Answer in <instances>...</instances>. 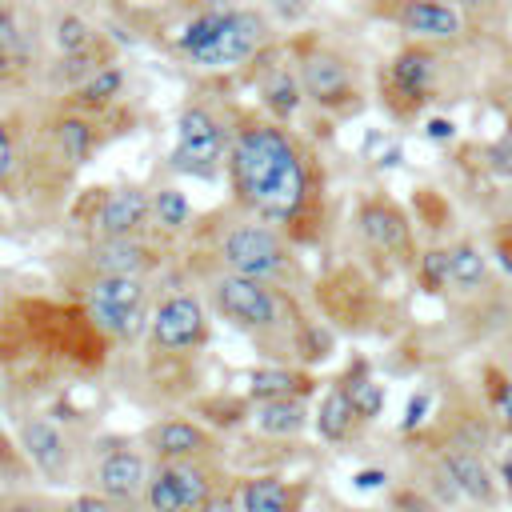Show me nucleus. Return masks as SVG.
<instances>
[{
  "instance_id": "obj_1",
  "label": "nucleus",
  "mask_w": 512,
  "mask_h": 512,
  "mask_svg": "<svg viewBox=\"0 0 512 512\" xmlns=\"http://www.w3.org/2000/svg\"><path fill=\"white\" fill-rule=\"evenodd\" d=\"M228 168H232V188L260 220L288 224L308 196L304 164L280 128L268 124L240 128V136L232 140Z\"/></svg>"
},
{
  "instance_id": "obj_2",
  "label": "nucleus",
  "mask_w": 512,
  "mask_h": 512,
  "mask_svg": "<svg viewBox=\"0 0 512 512\" xmlns=\"http://www.w3.org/2000/svg\"><path fill=\"white\" fill-rule=\"evenodd\" d=\"M264 40H268L264 16L240 8V12H208V16H196L184 28L180 48L200 68H224V64H236V60L252 56Z\"/></svg>"
},
{
  "instance_id": "obj_3",
  "label": "nucleus",
  "mask_w": 512,
  "mask_h": 512,
  "mask_svg": "<svg viewBox=\"0 0 512 512\" xmlns=\"http://www.w3.org/2000/svg\"><path fill=\"white\" fill-rule=\"evenodd\" d=\"M220 488H224V480H220V468L212 464V456L152 464L140 508L144 512H200Z\"/></svg>"
},
{
  "instance_id": "obj_4",
  "label": "nucleus",
  "mask_w": 512,
  "mask_h": 512,
  "mask_svg": "<svg viewBox=\"0 0 512 512\" xmlns=\"http://www.w3.org/2000/svg\"><path fill=\"white\" fill-rule=\"evenodd\" d=\"M84 300H88V316L100 332L116 336V340H132L148 328L152 312H148V284L136 276H92L84 284Z\"/></svg>"
},
{
  "instance_id": "obj_5",
  "label": "nucleus",
  "mask_w": 512,
  "mask_h": 512,
  "mask_svg": "<svg viewBox=\"0 0 512 512\" xmlns=\"http://www.w3.org/2000/svg\"><path fill=\"white\" fill-rule=\"evenodd\" d=\"M148 476H152V464H148L144 448H136L132 440H104V444L92 448L84 484L132 512V508L144 504Z\"/></svg>"
},
{
  "instance_id": "obj_6",
  "label": "nucleus",
  "mask_w": 512,
  "mask_h": 512,
  "mask_svg": "<svg viewBox=\"0 0 512 512\" xmlns=\"http://www.w3.org/2000/svg\"><path fill=\"white\" fill-rule=\"evenodd\" d=\"M212 304L244 332H276L284 324V300L276 296V288L236 272H220L212 280Z\"/></svg>"
},
{
  "instance_id": "obj_7",
  "label": "nucleus",
  "mask_w": 512,
  "mask_h": 512,
  "mask_svg": "<svg viewBox=\"0 0 512 512\" xmlns=\"http://www.w3.org/2000/svg\"><path fill=\"white\" fill-rule=\"evenodd\" d=\"M220 260L228 264V272L248 276V280H264V284L284 280L292 268L284 240L268 224H236L220 244Z\"/></svg>"
},
{
  "instance_id": "obj_8",
  "label": "nucleus",
  "mask_w": 512,
  "mask_h": 512,
  "mask_svg": "<svg viewBox=\"0 0 512 512\" xmlns=\"http://www.w3.org/2000/svg\"><path fill=\"white\" fill-rule=\"evenodd\" d=\"M16 440L24 460L48 480V484H68L72 480V464H76V448L68 440V432L48 420V416H20L16 420Z\"/></svg>"
},
{
  "instance_id": "obj_9",
  "label": "nucleus",
  "mask_w": 512,
  "mask_h": 512,
  "mask_svg": "<svg viewBox=\"0 0 512 512\" xmlns=\"http://www.w3.org/2000/svg\"><path fill=\"white\" fill-rule=\"evenodd\" d=\"M148 336L156 352H188L196 344H204L208 336V312L200 304V296L192 292H176L168 300H160V308L148 320Z\"/></svg>"
},
{
  "instance_id": "obj_10",
  "label": "nucleus",
  "mask_w": 512,
  "mask_h": 512,
  "mask_svg": "<svg viewBox=\"0 0 512 512\" xmlns=\"http://www.w3.org/2000/svg\"><path fill=\"white\" fill-rule=\"evenodd\" d=\"M220 152H224V132H220V124H216L204 108H188V112L180 116V128H176L172 168L208 176V172L216 168Z\"/></svg>"
},
{
  "instance_id": "obj_11",
  "label": "nucleus",
  "mask_w": 512,
  "mask_h": 512,
  "mask_svg": "<svg viewBox=\"0 0 512 512\" xmlns=\"http://www.w3.org/2000/svg\"><path fill=\"white\" fill-rule=\"evenodd\" d=\"M144 452L156 464H172V460H204L216 452V436L184 416H168L144 428Z\"/></svg>"
},
{
  "instance_id": "obj_12",
  "label": "nucleus",
  "mask_w": 512,
  "mask_h": 512,
  "mask_svg": "<svg viewBox=\"0 0 512 512\" xmlns=\"http://www.w3.org/2000/svg\"><path fill=\"white\" fill-rule=\"evenodd\" d=\"M360 224V236L368 240V248H376L380 256H392V260H408L412 252V232H408V220L396 204L388 200H368L356 216Z\"/></svg>"
},
{
  "instance_id": "obj_13",
  "label": "nucleus",
  "mask_w": 512,
  "mask_h": 512,
  "mask_svg": "<svg viewBox=\"0 0 512 512\" xmlns=\"http://www.w3.org/2000/svg\"><path fill=\"white\" fill-rule=\"evenodd\" d=\"M308 492H312L308 480H284L272 472L236 480V496L244 512H304Z\"/></svg>"
},
{
  "instance_id": "obj_14",
  "label": "nucleus",
  "mask_w": 512,
  "mask_h": 512,
  "mask_svg": "<svg viewBox=\"0 0 512 512\" xmlns=\"http://www.w3.org/2000/svg\"><path fill=\"white\" fill-rule=\"evenodd\" d=\"M148 208L152 200L140 192V188H116L100 200L96 216H92V228L100 240H120V236H136L140 224L148 220Z\"/></svg>"
},
{
  "instance_id": "obj_15",
  "label": "nucleus",
  "mask_w": 512,
  "mask_h": 512,
  "mask_svg": "<svg viewBox=\"0 0 512 512\" xmlns=\"http://www.w3.org/2000/svg\"><path fill=\"white\" fill-rule=\"evenodd\" d=\"M88 264H92L96 276H136V280H144L156 260L136 236H120V240H96L92 252H88Z\"/></svg>"
},
{
  "instance_id": "obj_16",
  "label": "nucleus",
  "mask_w": 512,
  "mask_h": 512,
  "mask_svg": "<svg viewBox=\"0 0 512 512\" xmlns=\"http://www.w3.org/2000/svg\"><path fill=\"white\" fill-rule=\"evenodd\" d=\"M300 88L316 100V104H340L352 96V76H348V64L332 52H316L304 60L300 68Z\"/></svg>"
},
{
  "instance_id": "obj_17",
  "label": "nucleus",
  "mask_w": 512,
  "mask_h": 512,
  "mask_svg": "<svg viewBox=\"0 0 512 512\" xmlns=\"http://www.w3.org/2000/svg\"><path fill=\"white\" fill-rule=\"evenodd\" d=\"M316 432H320V440H328V444H348L368 420L360 416V408L352 404V396L344 392V384H332L328 392H324V400H320V408H316Z\"/></svg>"
},
{
  "instance_id": "obj_18",
  "label": "nucleus",
  "mask_w": 512,
  "mask_h": 512,
  "mask_svg": "<svg viewBox=\"0 0 512 512\" xmlns=\"http://www.w3.org/2000/svg\"><path fill=\"white\" fill-rule=\"evenodd\" d=\"M252 428L276 440H292L308 428V404L300 396H284V400H256L252 408Z\"/></svg>"
},
{
  "instance_id": "obj_19",
  "label": "nucleus",
  "mask_w": 512,
  "mask_h": 512,
  "mask_svg": "<svg viewBox=\"0 0 512 512\" xmlns=\"http://www.w3.org/2000/svg\"><path fill=\"white\" fill-rule=\"evenodd\" d=\"M400 24L416 36H428V40H452L460 32L456 8H448L440 0H404L400 4Z\"/></svg>"
},
{
  "instance_id": "obj_20",
  "label": "nucleus",
  "mask_w": 512,
  "mask_h": 512,
  "mask_svg": "<svg viewBox=\"0 0 512 512\" xmlns=\"http://www.w3.org/2000/svg\"><path fill=\"white\" fill-rule=\"evenodd\" d=\"M432 76H436V56H432L428 48H404V52L392 60V84H396V92H404L408 100H424Z\"/></svg>"
},
{
  "instance_id": "obj_21",
  "label": "nucleus",
  "mask_w": 512,
  "mask_h": 512,
  "mask_svg": "<svg viewBox=\"0 0 512 512\" xmlns=\"http://www.w3.org/2000/svg\"><path fill=\"white\" fill-rule=\"evenodd\" d=\"M480 392H484V408L496 420L500 436L512 440V376L504 364H484L480 368Z\"/></svg>"
},
{
  "instance_id": "obj_22",
  "label": "nucleus",
  "mask_w": 512,
  "mask_h": 512,
  "mask_svg": "<svg viewBox=\"0 0 512 512\" xmlns=\"http://www.w3.org/2000/svg\"><path fill=\"white\" fill-rule=\"evenodd\" d=\"M312 380L292 368H260L252 372V400H284V396H308Z\"/></svg>"
},
{
  "instance_id": "obj_23",
  "label": "nucleus",
  "mask_w": 512,
  "mask_h": 512,
  "mask_svg": "<svg viewBox=\"0 0 512 512\" xmlns=\"http://www.w3.org/2000/svg\"><path fill=\"white\" fill-rule=\"evenodd\" d=\"M488 280V264L484 256L476 252V244H456L448 248V284L452 288H480Z\"/></svg>"
},
{
  "instance_id": "obj_24",
  "label": "nucleus",
  "mask_w": 512,
  "mask_h": 512,
  "mask_svg": "<svg viewBox=\"0 0 512 512\" xmlns=\"http://www.w3.org/2000/svg\"><path fill=\"white\" fill-rule=\"evenodd\" d=\"M340 384H344V392L352 396V404L360 408L364 420H376V416H380V408H384V388H380L376 380H368V376H348V380H340Z\"/></svg>"
},
{
  "instance_id": "obj_25",
  "label": "nucleus",
  "mask_w": 512,
  "mask_h": 512,
  "mask_svg": "<svg viewBox=\"0 0 512 512\" xmlns=\"http://www.w3.org/2000/svg\"><path fill=\"white\" fill-rule=\"evenodd\" d=\"M152 212H156V220H160L164 228H184L188 216H192L184 192H176V188H160V192L152 196Z\"/></svg>"
},
{
  "instance_id": "obj_26",
  "label": "nucleus",
  "mask_w": 512,
  "mask_h": 512,
  "mask_svg": "<svg viewBox=\"0 0 512 512\" xmlns=\"http://www.w3.org/2000/svg\"><path fill=\"white\" fill-rule=\"evenodd\" d=\"M88 44H92V28L80 16H60L56 20V48L64 56H80Z\"/></svg>"
},
{
  "instance_id": "obj_27",
  "label": "nucleus",
  "mask_w": 512,
  "mask_h": 512,
  "mask_svg": "<svg viewBox=\"0 0 512 512\" xmlns=\"http://www.w3.org/2000/svg\"><path fill=\"white\" fill-rule=\"evenodd\" d=\"M120 84H124V76H120L116 68H100V72H92L88 84L80 88V104H88V108L108 104V100L120 92Z\"/></svg>"
},
{
  "instance_id": "obj_28",
  "label": "nucleus",
  "mask_w": 512,
  "mask_h": 512,
  "mask_svg": "<svg viewBox=\"0 0 512 512\" xmlns=\"http://www.w3.org/2000/svg\"><path fill=\"white\" fill-rule=\"evenodd\" d=\"M0 512H64V500H48L44 492H8L0 496Z\"/></svg>"
},
{
  "instance_id": "obj_29",
  "label": "nucleus",
  "mask_w": 512,
  "mask_h": 512,
  "mask_svg": "<svg viewBox=\"0 0 512 512\" xmlns=\"http://www.w3.org/2000/svg\"><path fill=\"white\" fill-rule=\"evenodd\" d=\"M420 284L428 292L448 288V248H432V252L420 256Z\"/></svg>"
},
{
  "instance_id": "obj_30",
  "label": "nucleus",
  "mask_w": 512,
  "mask_h": 512,
  "mask_svg": "<svg viewBox=\"0 0 512 512\" xmlns=\"http://www.w3.org/2000/svg\"><path fill=\"white\" fill-rule=\"evenodd\" d=\"M268 104H272L280 116H292V112H296V104H300V88H296V80L280 72V76L268 84Z\"/></svg>"
},
{
  "instance_id": "obj_31",
  "label": "nucleus",
  "mask_w": 512,
  "mask_h": 512,
  "mask_svg": "<svg viewBox=\"0 0 512 512\" xmlns=\"http://www.w3.org/2000/svg\"><path fill=\"white\" fill-rule=\"evenodd\" d=\"M56 136H60V144H64V152H68L72 160H80V156L88 152V144H92V128H88L84 120H64V124L56 128Z\"/></svg>"
},
{
  "instance_id": "obj_32",
  "label": "nucleus",
  "mask_w": 512,
  "mask_h": 512,
  "mask_svg": "<svg viewBox=\"0 0 512 512\" xmlns=\"http://www.w3.org/2000/svg\"><path fill=\"white\" fill-rule=\"evenodd\" d=\"M64 512H128V508H120L116 500H108V496L84 488V492H76V496L64 500Z\"/></svg>"
},
{
  "instance_id": "obj_33",
  "label": "nucleus",
  "mask_w": 512,
  "mask_h": 512,
  "mask_svg": "<svg viewBox=\"0 0 512 512\" xmlns=\"http://www.w3.org/2000/svg\"><path fill=\"white\" fill-rule=\"evenodd\" d=\"M200 512H244V508H240V496H236V484H232V488L224 484V488H220V492H216Z\"/></svg>"
},
{
  "instance_id": "obj_34",
  "label": "nucleus",
  "mask_w": 512,
  "mask_h": 512,
  "mask_svg": "<svg viewBox=\"0 0 512 512\" xmlns=\"http://www.w3.org/2000/svg\"><path fill=\"white\" fill-rule=\"evenodd\" d=\"M12 168H16V148H12V136H8V128L0 124V184L12 176Z\"/></svg>"
},
{
  "instance_id": "obj_35",
  "label": "nucleus",
  "mask_w": 512,
  "mask_h": 512,
  "mask_svg": "<svg viewBox=\"0 0 512 512\" xmlns=\"http://www.w3.org/2000/svg\"><path fill=\"white\" fill-rule=\"evenodd\" d=\"M496 476H500V488H504V496L512 500V448H504V452L496 456Z\"/></svg>"
},
{
  "instance_id": "obj_36",
  "label": "nucleus",
  "mask_w": 512,
  "mask_h": 512,
  "mask_svg": "<svg viewBox=\"0 0 512 512\" xmlns=\"http://www.w3.org/2000/svg\"><path fill=\"white\" fill-rule=\"evenodd\" d=\"M0 48H4V52H8V48H20V32L12 28L8 8H0Z\"/></svg>"
},
{
  "instance_id": "obj_37",
  "label": "nucleus",
  "mask_w": 512,
  "mask_h": 512,
  "mask_svg": "<svg viewBox=\"0 0 512 512\" xmlns=\"http://www.w3.org/2000/svg\"><path fill=\"white\" fill-rule=\"evenodd\" d=\"M424 408H428V392H416L412 404H408V420H404V432H412L420 420H424Z\"/></svg>"
},
{
  "instance_id": "obj_38",
  "label": "nucleus",
  "mask_w": 512,
  "mask_h": 512,
  "mask_svg": "<svg viewBox=\"0 0 512 512\" xmlns=\"http://www.w3.org/2000/svg\"><path fill=\"white\" fill-rule=\"evenodd\" d=\"M428 136L444 140V136H452V124H448V120H432V124H428Z\"/></svg>"
},
{
  "instance_id": "obj_39",
  "label": "nucleus",
  "mask_w": 512,
  "mask_h": 512,
  "mask_svg": "<svg viewBox=\"0 0 512 512\" xmlns=\"http://www.w3.org/2000/svg\"><path fill=\"white\" fill-rule=\"evenodd\" d=\"M4 76H8V52L0 48V80H4Z\"/></svg>"
},
{
  "instance_id": "obj_40",
  "label": "nucleus",
  "mask_w": 512,
  "mask_h": 512,
  "mask_svg": "<svg viewBox=\"0 0 512 512\" xmlns=\"http://www.w3.org/2000/svg\"><path fill=\"white\" fill-rule=\"evenodd\" d=\"M464 8H484V4H492V0H460Z\"/></svg>"
},
{
  "instance_id": "obj_41",
  "label": "nucleus",
  "mask_w": 512,
  "mask_h": 512,
  "mask_svg": "<svg viewBox=\"0 0 512 512\" xmlns=\"http://www.w3.org/2000/svg\"><path fill=\"white\" fill-rule=\"evenodd\" d=\"M504 368H508V376H512V360H508V364H504Z\"/></svg>"
},
{
  "instance_id": "obj_42",
  "label": "nucleus",
  "mask_w": 512,
  "mask_h": 512,
  "mask_svg": "<svg viewBox=\"0 0 512 512\" xmlns=\"http://www.w3.org/2000/svg\"><path fill=\"white\" fill-rule=\"evenodd\" d=\"M508 140H512V124H508Z\"/></svg>"
}]
</instances>
